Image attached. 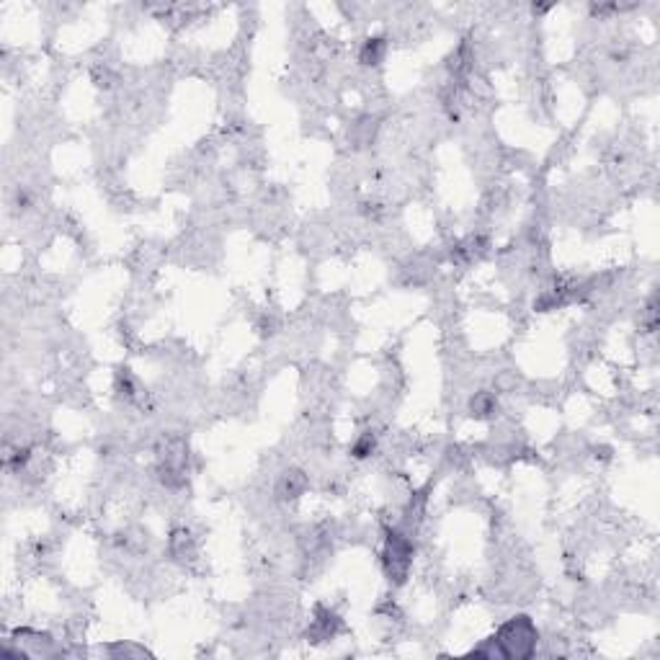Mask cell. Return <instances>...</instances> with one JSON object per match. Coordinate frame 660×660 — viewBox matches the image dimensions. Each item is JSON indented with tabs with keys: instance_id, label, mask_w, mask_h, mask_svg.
Wrapping results in <instances>:
<instances>
[{
	"instance_id": "1",
	"label": "cell",
	"mask_w": 660,
	"mask_h": 660,
	"mask_svg": "<svg viewBox=\"0 0 660 660\" xmlns=\"http://www.w3.org/2000/svg\"><path fill=\"white\" fill-rule=\"evenodd\" d=\"M495 647H498V655L501 658H529L537 650V642H539V632L534 627V621L529 617H513L503 624L493 637Z\"/></svg>"
},
{
	"instance_id": "2",
	"label": "cell",
	"mask_w": 660,
	"mask_h": 660,
	"mask_svg": "<svg viewBox=\"0 0 660 660\" xmlns=\"http://www.w3.org/2000/svg\"><path fill=\"white\" fill-rule=\"evenodd\" d=\"M410 563H413V544L405 534L390 529L387 532V544H384V573L392 583H403L405 581L408 570H410Z\"/></svg>"
},
{
	"instance_id": "3",
	"label": "cell",
	"mask_w": 660,
	"mask_h": 660,
	"mask_svg": "<svg viewBox=\"0 0 660 660\" xmlns=\"http://www.w3.org/2000/svg\"><path fill=\"white\" fill-rule=\"evenodd\" d=\"M338 629H341V619H338L335 614L325 612V609H318V619L312 621L307 637H310L312 642H325V640H330Z\"/></svg>"
},
{
	"instance_id": "4",
	"label": "cell",
	"mask_w": 660,
	"mask_h": 660,
	"mask_svg": "<svg viewBox=\"0 0 660 660\" xmlns=\"http://www.w3.org/2000/svg\"><path fill=\"white\" fill-rule=\"evenodd\" d=\"M384 52H387V41L382 36H372L364 41L358 60H361V65H379L384 60Z\"/></svg>"
},
{
	"instance_id": "5",
	"label": "cell",
	"mask_w": 660,
	"mask_h": 660,
	"mask_svg": "<svg viewBox=\"0 0 660 660\" xmlns=\"http://www.w3.org/2000/svg\"><path fill=\"white\" fill-rule=\"evenodd\" d=\"M278 495L281 498H297L304 490V478L302 472H284V478L278 480Z\"/></svg>"
},
{
	"instance_id": "6",
	"label": "cell",
	"mask_w": 660,
	"mask_h": 660,
	"mask_svg": "<svg viewBox=\"0 0 660 660\" xmlns=\"http://www.w3.org/2000/svg\"><path fill=\"white\" fill-rule=\"evenodd\" d=\"M469 413L475 415V418H487V415L495 413V400L490 392H478L475 398H472V403H469Z\"/></svg>"
},
{
	"instance_id": "7",
	"label": "cell",
	"mask_w": 660,
	"mask_h": 660,
	"mask_svg": "<svg viewBox=\"0 0 660 660\" xmlns=\"http://www.w3.org/2000/svg\"><path fill=\"white\" fill-rule=\"evenodd\" d=\"M372 452H374V436H372V433L361 436L356 444H353V449H351V454H353L356 459H364V457H369Z\"/></svg>"
}]
</instances>
